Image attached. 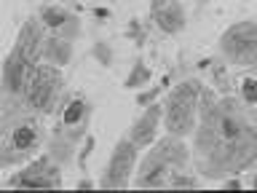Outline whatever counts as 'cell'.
Listing matches in <instances>:
<instances>
[{
    "label": "cell",
    "mask_w": 257,
    "mask_h": 193,
    "mask_svg": "<svg viewBox=\"0 0 257 193\" xmlns=\"http://www.w3.org/2000/svg\"><path fill=\"white\" fill-rule=\"evenodd\" d=\"M236 91L201 88L198 126L193 132V166L206 180H225L257 164V72L233 80Z\"/></svg>",
    "instance_id": "6da1fadb"
},
{
    "label": "cell",
    "mask_w": 257,
    "mask_h": 193,
    "mask_svg": "<svg viewBox=\"0 0 257 193\" xmlns=\"http://www.w3.org/2000/svg\"><path fill=\"white\" fill-rule=\"evenodd\" d=\"M43 124L40 116L32 113L19 94L3 91V108H0V166H19L35 158L43 148Z\"/></svg>",
    "instance_id": "7a4b0ae2"
},
{
    "label": "cell",
    "mask_w": 257,
    "mask_h": 193,
    "mask_svg": "<svg viewBox=\"0 0 257 193\" xmlns=\"http://www.w3.org/2000/svg\"><path fill=\"white\" fill-rule=\"evenodd\" d=\"M46 24L40 16H30L22 24L19 35H16L11 51L3 62V91L6 94H24L30 86L32 75L40 67L43 59V43H46Z\"/></svg>",
    "instance_id": "3957f363"
},
{
    "label": "cell",
    "mask_w": 257,
    "mask_h": 193,
    "mask_svg": "<svg viewBox=\"0 0 257 193\" xmlns=\"http://www.w3.org/2000/svg\"><path fill=\"white\" fill-rule=\"evenodd\" d=\"M188 164H190V148L185 145V137L166 134L153 142L150 153L140 161L134 188H169L172 172H180Z\"/></svg>",
    "instance_id": "277c9868"
},
{
    "label": "cell",
    "mask_w": 257,
    "mask_h": 193,
    "mask_svg": "<svg viewBox=\"0 0 257 193\" xmlns=\"http://www.w3.org/2000/svg\"><path fill=\"white\" fill-rule=\"evenodd\" d=\"M201 83L198 78L180 80L164 102V126L174 137H190L198 126V110H201Z\"/></svg>",
    "instance_id": "5b68a950"
},
{
    "label": "cell",
    "mask_w": 257,
    "mask_h": 193,
    "mask_svg": "<svg viewBox=\"0 0 257 193\" xmlns=\"http://www.w3.org/2000/svg\"><path fill=\"white\" fill-rule=\"evenodd\" d=\"M22 96H24V102H27V108L32 113H38V116H51L56 108H62V100H64L62 67L43 62L38 67V72L32 75L27 91Z\"/></svg>",
    "instance_id": "8992f818"
},
{
    "label": "cell",
    "mask_w": 257,
    "mask_h": 193,
    "mask_svg": "<svg viewBox=\"0 0 257 193\" xmlns=\"http://www.w3.org/2000/svg\"><path fill=\"white\" fill-rule=\"evenodd\" d=\"M222 59L238 70H249L257 64V22L244 19L230 24L217 40Z\"/></svg>",
    "instance_id": "52a82bcc"
},
{
    "label": "cell",
    "mask_w": 257,
    "mask_h": 193,
    "mask_svg": "<svg viewBox=\"0 0 257 193\" xmlns=\"http://www.w3.org/2000/svg\"><path fill=\"white\" fill-rule=\"evenodd\" d=\"M8 188H32V190H59L62 188V166L43 153L27 161L19 172L11 174V180L6 182Z\"/></svg>",
    "instance_id": "ba28073f"
},
{
    "label": "cell",
    "mask_w": 257,
    "mask_h": 193,
    "mask_svg": "<svg viewBox=\"0 0 257 193\" xmlns=\"http://www.w3.org/2000/svg\"><path fill=\"white\" fill-rule=\"evenodd\" d=\"M137 153H140V148L126 137H120V140L115 142V148H112V156L110 161L104 164V172L99 177V190H123L128 188V182H132V174L134 166H137Z\"/></svg>",
    "instance_id": "9c48e42d"
},
{
    "label": "cell",
    "mask_w": 257,
    "mask_h": 193,
    "mask_svg": "<svg viewBox=\"0 0 257 193\" xmlns=\"http://www.w3.org/2000/svg\"><path fill=\"white\" fill-rule=\"evenodd\" d=\"M86 137H88V124L67 126V124L59 121V124L51 129V134H48L46 153L64 169V166H70L72 161H75V156H78V150H80V145H83Z\"/></svg>",
    "instance_id": "30bf717a"
},
{
    "label": "cell",
    "mask_w": 257,
    "mask_h": 193,
    "mask_svg": "<svg viewBox=\"0 0 257 193\" xmlns=\"http://www.w3.org/2000/svg\"><path fill=\"white\" fill-rule=\"evenodd\" d=\"M150 19L164 35H180L188 27V14L180 0H150Z\"/></svg>",
    "instance_id": "8fae6325"
},
{
    "label": "cell",
    "mask_w": 257,
    "mask_h": 193,
    "mask_svg": "<svg viewBox=\"0 0 257 193\" xmlns=\"http://www.w3.org/2000/svg\"><path fill=\"white\" fill-rule=\"evenodd\" d=\"M161 121H164V105H161V102L148 105L145 113L132 124V129H128V140H132L140 150L142 148H150V145L156 142Z\"/></svg>",
    "instance_id": "7c38bea8"
},
{
    "label": "cell",
    "mask_w": 257,
    "mask_h": 193,
    "mask_svg": "<svg viewBox=\"0 0 257 193\" xmlns=\"http://www.w3.org/2000/svg\"><path fill=\"white\" fill-rule=\"evenodd\" d=\"M38 16H40V22L46 24L48 32H56V35H64L70 40L80 38V19L70 11V8H64V6H46V8H40Z\"/></svg>",
    "instance_id": "4fadbf2b"
},
{
    "label": "cell",
    "mask_w": 257,
    "mask_h": 193,
    "mask_svg": "<svg viewBox=\"0 0 257 193\" xmlns=\"http://www.w3.org/2000/svg\"><path fill=\"white\" fill-rule=\"evenodd\" d=\"M72 43L75 40L56 35V32H46V43H43V62L56 64V67H64L72 59Z\"/></svg>",
    "instance_id": "5bb4252c"
},
{
    "label": "cell",
    "mask_w": 257,
    "mask_h": 193,
    "mask_svg": "<svg viewBox=\"0 0 257 193\" xmlns=\"http://www.w3.org/2000/svg\"><path fill=\"white\" fill-rule=\"evenodd\" d=\"M62 124L67 126H83L91 121V102L86 96H64L62 100V116H59Z\"/></svg>",
    "instance_id": "9a60e30c"
},
{
    "label": "cell",
    "mask_w": 257,
    "mask_h": 193,
    "mask_svg": "<svg viewBox=\"0 0 257 193\" xmlns=\"http://www.w3.org/2000/svg\"><path fill=\"white\" fill-rule=\"evenodd\" d=\"M209 75H212V86H214V91H220V94H230L233 91V78H230V72H228V64H225V59H209Z\"/></svg>",
    "instance_id": "2e32d148"
},
{
    "label": "cell",
    "mask_w": 257,
    "mask_h": 193,
    "mask_svg": "<svg viewBox=\"0 0 257 193\" xmlns=\"http://www.w3.org/2000/svg\"><path fill=\"white\" fill-rule=\"evenodd\" d=\"M150 78H153V70L145 64L142 56H137L134 64H132V72H128L126 80H123V86H126V88H140V86H145V83H150Z\"/></svg>",
    "instance_id": "e0dca14e"
},
{
    "label": "cell",
    "mask_w": 257,
    "mask_h": 193,
    "mask_svg": "<svg viewBox=\"0 0 257 193\" xmlns=\"http://www.w3.org/2000/svg\"><path fill=\"white\" fill-rule=\"evenodd\" d=\"M169 83H172V72H166V75L161 78V83H156L153 88H148V91H140V94H137V105H140V108H148V105H153L161 94H164V88H166Z\"/></svg>",
    "instance_id": "ac0fdd59"
},
{
    "label": "cell",
    "mask_w": 257,
    "mask_h": 193,
    "mask_svg": "<svg viewBox=\"0 0 257 193\" xmlns=\"http://www.w3.org/2000/svg\"><path fill=\"white\" fill-rule=\"evenodd\" d=\"M91 54H94V59L102 64V67H112V62H115V54H112V46L107 43V40H102V38H96L94 40V46H91Z\"/></svg>",
    "instance_id": "d6986e66"
},
{
    "label": "cell",
    "mask_w": 257,
    "mask_h": 193,
    "mask_svg": "<svg viewBox=\"0 0 257 193\" xmlns=\"http://www.w3.org/2000/svg\"><path fill=\"white\" fill-rule=\"evenodd\" d=\"M126 38L132 40V43H137V46H145V43H148V30H145V22H142V19H132V22H128Z\"/></svg>",
    "instance_id": "ffe728a7"
},
{
    "label": "cell",
    "mask_w": 257,
    "mask_h": 193,
    "mask_svg": "<svg viewBox=\"0 0 257 193\" xmlns=\"http://www.w3.org/2000/svg\"><path fill=\"white\" fill-rule=\"evenodd\" d=\"M169 188H172V190L198 188V180H196V174H185L182 169H180V172H172V177H169Z\"/></svg>",
    "instance_id": "44dd1931"
},
{
    "label": "cell",
    "mask_w": 257,
    "mask_h": 193,
    "mask_svg": "<svg viewBox=\"0 0 257 193\" xmlns=\"http://www.w3.org/2000/svg\"><path fill=\"white\" fill-rule=\"evenodd\" d=\"M94 145H96V137L88 132V137L83 140V145H80V150H78V164H80V169H86V161H88V156H91Z\"/></svg>",
    "instance_id": "7402d4cb"
},
{
    "label": "cell",
    "mask_w": 257,
    "mask_h": 193,
    "mask_svg": "<svg viewBox=\"0 0 257 193\" xmlns=\"http://www.w3.org/2000/svg\"><path fill=\"white\" fill-rule=\"evenodd\" d=\"M75 188H78V190H91V188H99V185H96V182H91L88 177H83V180H78V185H75Z\"/></svg>",
    "instance_id": "603a6c76"
},
{
    "label": "cell",
    "mask_w": 257,
    "mask_h": 193,
    "mask_svg": "<svg viewBox=\"0 0 257 193\" xmlns=\"http://www.w3.org/2000/svg\"><path fill=\"white\" fill-rule=\"evenodd\" d=\"M225 188H228V190H238V188H241L238 174H236V177H230V180H225Z\"/></svg>",
    "instance_id": "cb8c5ba5"
},
{
    "label": "cell",
    "mask_w": 257,
    "mask_h": 193,
    "mask_svg": "<svg viewBox=\"0 0 257 193\" xmlns=\"http://www.w3.org/2000/svg\"><path fill=\"white\" fill-rule=\"evenodd\" d=\"M209 3H212V0H196V14H201Z\"/></svg>",
    "instance_id": "d4e9b609"
},
{
    "label": "cell",
    "mask_w": 257,
    "mask_h": 193,
    "mask_svg": "<svg viewBox=\"0 0 257 193\" xmlns=\"http://www.w3.org/2000/svg\"><path fill=\"white\" fill-rule=\"evenodd\" d=\"M252 188L257 190V172H254V177H252Z\"/></svg>",
    "instance_id": "484cf974"
},
{
    "label": "cell",
    "mask_w": 257,
    "mask_h": 193,
    "mask_svg": "<svg viewBox=\"0 0 257 193\" xmlns=\"http://www.w3.org/2000/svg\"><path fill=\"white\" fill-rule=\"evenodd\" d=\"M112 3H123V0H112Z\"/></svg>",
    "instance_id": "4316f807"
}]
</instances>
